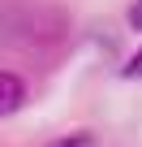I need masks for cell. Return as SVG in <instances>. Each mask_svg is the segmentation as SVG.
<instances>
[{
  "label": "cell",
  "instance_id": "obj_2",
  "mask_svg": "<svg viewBox=\"0 0 142 147\" xmlns=\"http://www.w3.org/2000/svg\"><path fill=\"white\" fill-rule=\"evenodd\" d=\"M47 147H95V134H86V130H78V134H65V138H56V143H47Z\"/></svg>",
  "mask_w": 142,
  "mask_h": 147
},
{
  "label": "cell",
  "instance_id": "obj_1",
  "mask_svg": "<svg viewBox=\"0 0 142 147\" xmlns=\"http://www.w3.org/2000/svg\"><path fill=\"white\" fill-rule=\"evenodd\" d=\"M22 100H26L22 78H17V74H9V69H0V117L17 113V108H22Z\"/></svg>",
  "mask_w": 142,
  "mask_h": 147
},
{
  "label": "cell",
  "instance_id": "obj_3",
  "mask_svg": "<svg viewBox=\"0 0 142 147\" xmlns=\"http://www.w3.org/2000/svg\"><path fill=\"white\" fill-rule=\"evenodd\" d=\"M121 74H125V78H142V48L133 52V61H129V65H125Z\"/></svg>",
  "mask_w": 142,
  "mask_h": 147
},
{
  "label": "cell",
  "instance_id": "obj_4",
  "mask_svg": "<svg viewBox=\"0 0 142 147\" xmlns=\"http://www.w3.org/2000/svg\"><path fill=\"white\" fill-rule=\"evenodd\" d=\"M129 30H142V0L129 5Z\"/></svg>",
  "mask_w": 142,
  "mask_h": 147
}]
</instances>
